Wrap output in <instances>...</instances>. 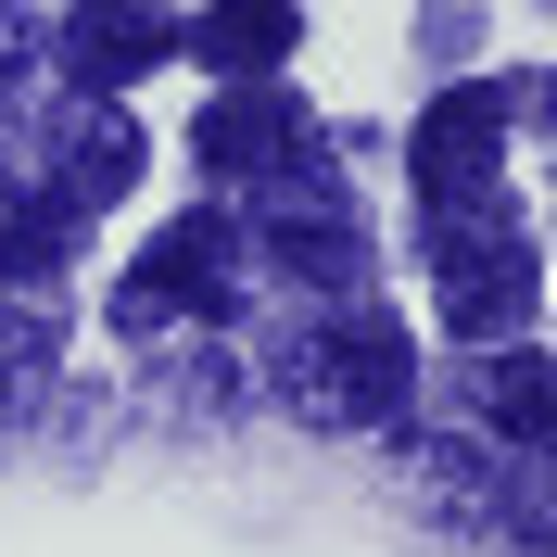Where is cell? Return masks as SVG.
<instances>
[{"instance_id": "10", "label": "cell", "mask_w": 557, "mask_h": 557, "mask_svg": "<svg viewBox=\"0 0 557 557\" xmlns=\"http://www.w3.org/2000/svg\"><path fill=\"white\" fill-rule=\"evenodd\" d=\"M127 177H139V127H127V114H89V127L64 139V190H51V203L89 215V203H114Z\"/></svg>"}, {"instance_id": "7", "label": "cell", "mask_w": 557, "mask_h": 557, "mask_svg": "<svg viewBox=\"0 0 557 557\" xmlns=\"http://www.w3.org/2000/svg\"><path fill=\"white\" fill-rule=\"evenodd\" d=\"M165 51H177L165 0H76V26H64V64L89 76V89H139Z\"/></svg>"}, {"instance_id": "5", "label": "cell", "mask_w": 557, "mask_h": 557, "mask_svg": "<svg viewBox=\"0 0 557 557\" xmlns=\"http://www.w3.org/2000/svg\"><path fill=\"white\" fill-rule=\"evenodd\" d=\"M507 114H520V89H494V76L482 89H444V102L418 114V190H431V203H482Z\"/></svg>"}, {"instance_id": "4", "label": "cell", "mask_w": 557, "mask_h": 557, "mask_svg": "<svg viewBox=\"0 0 557 557\" xmlns=\"http://www.w3.org/2000/svg\"><path fill=\"white\" fill-rule=\"evenodd\" d=\"M190 152H203L215 177H278V165H305V152H317V127H305V102H292L278 76H242V89H215V102H203Z\"/></svg>"}, {"instance_id": "11", "label": "cell", "mask_w": 557, "mask_h": 557, "mask_svg": "<svg viewBox=\"0 0 557 557\" xmlns=\"http://www.w3.org/2000/svg\"><path fill=\"white\" fill-rule=\"evenodd\" d=\"M64 242H76V215L51 203V190H38V203H0V292H13V305H26L38 278L64 267Z\"/></svg>"}, {"instance_id": "9", "label": "cell", "mask_w": 557, "mask_h": 557, "mask_svg": "<svg viewBox=\"0 0 557 557\" xmlns=\"http://www.w3.org/2000/svg\"><path fill=\"white\" fill-rule=\"evenodd\" d=\"M482 418L507 431V456H545V444H557V368L507 343V355L482 368Z\"/></svg>"}, {"instance_id": "2", "label": "cell", "mask_w": 557, "mask_h": 557, "mask_svg": "<svg viewBox=\"0 0 557 557\" xmlns=\"http://www.w3.org/2000/svg\"><path fill=\"white\" fill-rule=\"evenodd\" d=\"M242 305V228L215 203H190V215H165L152 228V253H139V278L114 292V330L127 343H152L165 317H228Z\"/></svg>"}, {"instance_id": "6", "label": "cell", "mask_w": 557, "mask_h": 557, "mask_svg": "<svg viewBox=\"0 0 557 557\" xmlns=\"http://www.w3.org/2000/svg\"><path fill=\"white\" fill-rule=\"evenodd\" d=\"M532 242L507 228V242H469V253H444V330L456 343H507V330H532Z\"/></svg>"}, {"instance_id": "8", "label": "cell", "mask_w": 557, "mask_h": 557, "mask_svg": "<svg viewBox=\"0 0 557 557\" xmlns=\"http://www.w3.org/2000/svg\"><path fill=\"white\" fill-rule=\"evenodd\" d=\"M292 38H305V0H203V13L177 26V51L242 89V76H278V64H292Z\"/></svg>"}, {"instance_id": "1", "label": "cell", "mask_w": 557, "mask_h": 557, "mask_svg": "<svg viewBox=\"0 0 557 557\" xmlns=\"http://www.w3.org/2000/svg\"><path fill=\"white\" fill-rule=\"evenodd\" d=\"M406 330H393V317H330V330H305V343L278 355V393H292V406L317 418V431H393V418H406Z\"/></svg>"}, {"instance_id": "12", "label": "cell", "mask_w": 557, "mask_h": 557, "mask_svg": "<svg viewBox=\"0 0 557 557\" xmlns=\"http://www.w3.org/2000/svg\"><path fill=\"white\" fill-rule=\"evenodd\" d=\"M51 355H64V317L51 305H0V418H26L51 393Z\"/></svg>"}, {"instance_id": "14", "label": "cell", "mask_w": 557, "mask_h": 557, "mask_svg": "<svg viewBox=\"0 0 557 557\" xmlns=\"http://www.w3.org/2000/svg\"><path fill=\"white\" fill-rule=\"evenodd\" d=\"M0 190H13V177H0Z\"/></svg>"}, {"instance_id": "3", "label": "cell", "mask_w": 557, "mask_h": 557, "mask_svg": "<svg viewBox=\"0 0 557 557\" xmlns=\"http://www.w3.org/2000/svg\"><path fill=\"white\" fill-rule=\"evenodd\" d=\"M253 228H267V253L292 278H317V292H355L368 278V215H355V190L330 165H278V177H253Z\"/></svg>"}, {"instance_id": "13", "label": "cell", "mask_w": 557, "mask_h": 557, "mask_svg": "<svg viewBox=\"0 0 557 557\" xmlns=\"http://www.w3.org/2000/svg\"><path fill=\"white\" fill-rule=\"evenodd\" d=\"M38 51H51V38H38V13H26V0H0V89H26Z\"/></svg>"}]
</instances>
